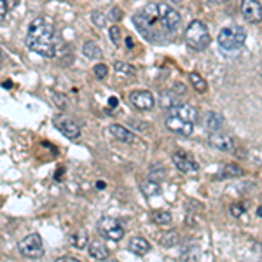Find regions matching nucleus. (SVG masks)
I'll use <instances>...</instances> for the list:
<instances>
[{"instance_id": "obj_1", "label": "nucleus", "mask_w": 262, "mask_h": 262, "mask_svg": "<svg viewBox=\"0 0 262 262\" xmlns=\"http://www.w3.org/2000/svg\"><path fill=\"white\" fill-rule=\"evenodd\" d=\"M133 23L145 40L152 44H163L173 40L180 28L182 18L179 11H175L171 6L159 2L147 4L138 12H135Z\"/></svg>"}, {"instance_id": "obj_2", "label": "nucleus", "mask_w": 262, "mask_h": 262, "mask_svg": "<svg viewBox=\"0 0 262 262\" xmlns=\"http://www.w3.org/2000/svg\"><path fill=\"white\" fill-rule=\"evenodd\" d=\"M28 49L44 58H54L63 49V39L56 28V23L48 16L35 18L28 27L25 37Z\"/></svg>"}, {"instance_id": "obj_3", "label": "nucleus", "mask_w": 262, "mask_h": 262, "mask_svg": "<svg viewBox=\"0 0 262 262\" xmlns=\"http://www.w3.org/2000/svg\"><path fill=\"white\" fill-rule=\"evenodd\" d=\"M184 39L187 42L189 48L194 51H205L210 46V42H212L208 28H206V25L200 19H194L189 23V27L185 28Z\"/></svg>"}, {"instance_id": "obj_4", "label": "nucleus", "mask_w": 262, "mask_h": 262, "mask_svg": "<svg viewBox=\"0 0 262 262\" xmlns=\"http://www.w3.org/2000/svg\"><path fill=\"white\" fill-rule=\"evenodd\" d=\"M219 46H221L222 51H227V53H236L245 46V40H247V32H245L243 27H238V25H232V27H226L222 28L221 33L217 37Z\"/></svg>"}, {"instance_id": "obj_5", "label": "nucleus", "mask_w": 262, "mask_h": 262, "mask_svg": "<svg viewBox=\"0 0 262 262\" xmlns=\"http://www.w3.org/2000/svg\"><path fill=\"white\" fill-rule=\"evenodd\" d=\"M96 231L101 238L111 239V242H119L124 238V227L114 217H101L96 224Z\"/></svg>"}, {"instance_id": "obj_6", "label": "nucleus", "mask_w": 262, "mask_h": 262, "mask_svg": "<svg viewBox=\"0 0 262 262\" xmlns=\"http://www.w3.org/2000/svg\"><path fill=\"white\" fill-rule=\"evenodd\" d=\"M18 248H19L21 255L27 257V259H40V257H44V252H46L44 242H42L40 234H37V232L25 236L19 242Z\"/></svg>"}, {"instance_id": "obj_7", "label": "nucleus", "mask_w": 262, "mask_h": 262, "mask_svg": "<svg viewBox=\"0 0 262 262\" xmlns=\"http://www.w3.org/2000/svg\"><path fill=\"white\" fill-rule=\"evenodd\" d=\"M53 122H54V126H56V129L61 131V135H65L70 140H77V138L81 137V128H79V124L74 119H70L69 116H65V114L56 116Z\"/></svg>"}, {"instance_id": "obj_8", "label": "nucleus", "mask_w": 262, "mask_h": 262, "mask_svg": "<svg viewBox=\"0 0 262 262\" xmlns=\"http://www.w3.org/2000/svg\"><path fill=\"white\" fill-rule=\"evenodd\" d=\"M166 116H175V117H180L182 121H187V122H191V124H196L200 112H198V108L191 103H175L168 108Z\"/></svg>"}, {"instance_id": "obj_9", "label": "nucleus", "mask_w": 262, "mask_h": 262, "mask_svg": "<svg viewBox=\"0 0 262 262\" xmlns=\"http://www.w3.org/2000/svg\"><path fill=\"white\" fill-rule=\"evenodd\" d=\"M171 159H173V164L177 166V170L182 173L192 175V173L200 171V164H198L196 159H194L192 156H189L187 152H175Z\"/></svg>"}, {"instance_id": "obj_10", "label": "nucleus", "mask_w": 262, "mask_h": 262, "mask_svg": "<svg viewBox=\"0 0 262 262\" xmlns=\"http://www.w3.org/2000/svg\"><path fill=\"white\" fill-rule=\"evenodd\" d=\"M129 101L133 103L135 108H138V111H150V108H154V105H156L154 95H152L150 91H147V90L131 91Z\"/></svg>"}, {"instance_id": "obj_11", "label": "nucleus", "mask_w": 262, "mask_h": 262, "mask_svg": "<svg viewBox=\"0 0 262 262\" xmlns=\"http://www.w3.org/2000/svg\"><path fill=\"white\" fill-rule=\"evenodd\" d=\"M164 126H166L171 133L179 135V137H191L194 131V124H191V122H187V121H182L180 117H175V116H166Z\"/></svg>"}, {"instance_id": "obj_12", "label": "nucleus", "mask_w": 262, "mask_h": 262, "mask_svg": "<svg viewBox=\"0 0 262 262\" xmlns=\"http://www.w3.org/2000/svg\"><path fill=\"white\" fill-rule=\"evenodd\" d=\"M242 12L245 19L250 23H260L262 21V6L259 0H243Z\"/></svg>"}, {"instance_id": "obj_13", "label": "nucleus", "mask_w": 262, "mask_h": 262, "mask_svg": "<svg viewBox=\"0 0 262 262\" xmlns=\"http://www.w3.org/2000/svg\"><path fill=\"white\" fill-rule=\"evenodd\" d=\"M208 143L212 147H215L217 150H222V152H231L232 149H234V142H232V138L221 133V131L210 133L208 135Z\"/></svg>"}, {"instance_id": "obj_14", "label": "nucleus", "mask_w": 262, "mask_h": 262, "mask_svg": "<svg viewBox=\"0 0 262 262\" xmlns=\"http://www.w3.org/2000/svg\"><path fill=\"white\" fill-rule=\"evenodd\" d=\"M108 133H111L116 140L124 142V143H133L135 140H137V137H135L133 131H129L126 126H121V124H111L108 126Z\"/></svg>"}, {"instance_id": "obj_15", "label": "nucleus", "mask_w": 262, "mask_h": 262, "mask_svg": "<svg viewBox=\"0 0 262 262\" xmlns=\"http://www.w3.org/2000/svg\"><path fill=\"white\" fill-rule=\"evenodd\" d=\"M128 250L131 253H135V255H145L147 252L150 250V243L147 242L145 238H140V236H135V238L129 239L128 243Z\"/></svg>"}, {"instance_id": "obj_16", "label": "nucleus", "mask_w": 262, "mask_h": 262, "mask_svg": "<svg viewBox=\"0 0 262 262\" xmlns=\"http://www.w3.org/2000/svg\"><path fill=\"white\" fill-rule=\"evenodd\" d=\"M88 248H90V255L93 257V259L96 260H105L108 259V248L107 245H105L103 242H100V239H93V242L88 245Z\"/></svg>"}, {"instance_id": "obj_17", "label": "nucleus", "mask_w": 262, "mask_h": 262, "mask_svg": "<svg viewBox=\"0 0 262 262\" xmlns=\"http://www.w3.org/2000/svg\"><path fill=\"white\" fill-rule=\"evenodd\" d=\"M82 54L86 58H90V60H101L103 58V51L98 46V42L95 40H86L82 44Z\"/></svg>"}, {"instance_id": "obj_18", "label": "nucleus", "mask_w": 262, "mask_h": 262, "mask_svg": "<svg viewBox=\"0 0 262 262\" xmlns=\"http://www.w3.org/2000/svg\"><path fill=\"white\" fill-rule=\"evenodd\" d=\"M224 126V117L219 112H208L205 116V128L210 131V133H215V131H221Z\"/></svg>"}, {"instance_id": "obj_19", "label": "nucleus", "mask_w": 262, "mask_h": 262, "mask_svg": "<svg viewBox=\"0 0 262 262\" xmlns=\"http://www.w3.org/2000/svg\"><path fill=\"white\" fill-rule=\"evenodd\" d=\"M243 175V170L238 166V164H227V166H224L221 171H219V175L215 177L217 180H226V179H236V177H242Z\"/></svg>"}, {"instance_id": "obj_20", "label": "nucleus", "mask_w": 262, "mask_h": 262, "mask_svg": "<svg viewBox=\"0 0 262 262\" xmlns=\"http://www.w3.org/2000/svg\"><path fill=\"white\" fill-rule=\"evenodd\" d=\"M200 247L198 245H187L182 252V262H198L200 260Z\"/></svg>"}, {"instance_id": "obj_21", "label": "nucleus", "mask_w": 262, "mask_h": 262, "mask_svg": "<svg viewBox=\"0 0 262 262\" xmlns=\"http://www.w3.org/2000/svg\"><path fill=\"white\" fill-rule=\"evenodd\" d=\"M114 70L119 75H124V77H135L137 75V69L126 61H116L114 63Z\"/></svg>"}, {"instance_id": "obj_22", "label": "nucleus", "mask_w": 262, "mask_h": 262, "mask_svg": "<svg viewBox=\"0 0 262 262\" xmlns=\"http://www.w3.org/2000/svg\"><path fill=\"white\" fill-rule=\"evenodd\" d=\"M140 189H142V192L145 194L147 198L159 196V194H161V187H159V184H158V182H154V180L143 182V184L140 185Z\"/></svg>"}, {"instance_id": "obj_23", "label": "nucleus", "mask_w": 262, "mask_h": 262, "mask_svg": "<svg viewBox=\"0 0 262 262\" xmlns=\"http://www.w3.org/2000/svg\"><path fill=\"white\" fill-rule=\"evenodd\" d=\"M189 81H191V84L194 86V90L200 91V93H205L206 90H208V82L203 79V75H200L198 72H191L189 74Z\"/></svg>"}, {"instance_id": "obj_24", "label": "nucleus", "mask_w": 262, "mask_h": 262, "mask_svg": "<svg viewBox=\"0 0 262 262\" xmlns=\"http://www.w3.org/2000/svg\"><path fill=\"white\" fill-rule=\"evenodd\" d=\"M72 242H74V247H75V248H79V250H84V248L88 247V232L84 231V229H79V231L74 234Z\"/></svg>"}, {"instance_id": "obj_25", "label": "nucleus", "mask_w": 262, "mask_h": 262, "mask_svg": "<svg viewBox=\"0 0 262 262\" xmlns=\"http://www.w3.org/2000/svg\"><path fill=\"white\" fill-rule=\"evenodd\" d=\"M180 242V236H179V232L177 231H170V232H164L163 234V238H161V245L163 247H175L177 243Z\"/></svg>"}, {"instance_id": "obj_26", "label": "nucleus", "mask_w": 262, "mask_h": 262, "mask_svg": "<svg viewBox=\"0 0 262 262\" xmlns=\"http://www.w3.org/2000/svg\"><path fill=\"white\" fill-rule=\"evenodd\" d=\"M152 221L159 226H168L171 222V213L170 212H164V210H159V212L152 213Z\"/></svg>"}, {"instance_id": "obj_27", "label": "nucleus", "mask_w": 262, "mask_h": 262, "mask_svg": "<svg viewBox=\"0 0 262 262\" xmlns=\"http://www.w3.org/2000/svg\"><path fill=\"white\" fill-rule=\"evenodd\" d=\"M51 98H53L54 105H56L60 111H65L67 108V103H69V96L67 95H61V93H51Z\"/></svg>"}, {"instance_id": "obj_28", "label": "nucleus", "mask_w": 262, "mask_h": 262, "mask_svg": "<svg viewBox=\"0 0 262 262\" xmlns=\"http://www.w3.org/2000/svg\"><path fill=\"white\" fill-rule=\"evenodd\" d=\"M91 23L95 25L96 28H103L105 23H107V16L101 11H93L91 12Z\"/></svg>"}, {"instance_id": "obj_29", "label": "nucleus", "mask_w": 262, "mask_h": 262, "mask_svg": "<svg viewBox=\"0 0 262 262\" xmlns=\"http://www.w3.org/2000/svg\"><path fill=\"white\" fill-rule=\"evenodd\" d=\"M121 28L117 27V25H112L111 28H108V37H111V40L114 42V46H121Z\"/></svg>"}, {"instance_id": "obj_30", "label": "nucleus", "mask_w": 262, "mask_h": 262, "mask_svg": "<svg viewBox=\"0 0 262 262\" xmlns=\"http://www.w3.org/2000/svg\"><path fill=\"white\" fill-rule=\"evenodd\" d=\"M93 72H95V75H96V79H105L108 75V67L107 65H103V63H96L95 67H93Z\"/></svg>"}, {"instance_id": "obj_31", "label": "nucleus", "mask_w": 262, "mask_h": 262, "mask_svg": "<svg viewBox=\"0 0 262 262\" xmlns=\"http://www.w3.org/2000/svg\"><path fill=\"white\" fill-rule=\"evenodd\" d=\"M7 12H9V7H7L6 0H0V25H7Z\"/></svg>"}, {"instance_id": "obj_32", "label": "nucleus", "mask_w": 262, "mask_h": 262, "mask_svg": "<svg viewBox=\"0 0 262 262\" xmlns=\"http://www.w3.org/2000/svg\"><path fill=\"white\" fill-rule=\"evenodd\" d=\"M231 215H232V217H236V219H238V217H242V215L245 213V206L243 205H239V203H234V205H231Z\"/></svg>"}, {"instance_id": "obj_33", "label": "nucleus", "mask_w": 262, "mask_h": 262, "mask_svg": "<svg viewBox=\"0 0 262 262\" xmlns=\"http://www.w3.org/2000/svg\"><path fill=\"white\" fill-rule=\"evenodd\" d=\"M108 18L114 19V21H121L122 19V11L119 7H112L111 12H108Z\"/></svg>"}, {"instance_id": "obj_34", "label": "nucleus", "mask_w": 262, "mask_h": 262, "mask_svg": "<svg viewBox=\"0 0 262 262\" xmlns=\"http://www.w3.org/2000/svg\"><path fill=\"white\" fill-rule=\"evenodd\" d=\"M54 262H81V260L75 259V257H69V255H65V257H60V259H56Z\"/></svg>"}, {"instance_id": "obj_35", "label": "nucleus", "mask_w": 262, "mask_h": 262, "mask_svg": "<svg viewBox=\"0 0 262 262\" xmlns=\"http://www.w3.org/2000/svg\"><path fill=\"white\" fill-rule=\"evenodd\" d=\"M6 2H7V7H9V9H14V7L18 6L19 0H6Z\"/></svg>"}, {"instance_id": "obj_36", "label": "nucleus", "mask_w": 262, "mask_h": 262, "mask_svg": "<svg viewBox=\"0 0 262 262\" xmlns=\"http://www.w3.org/2000/svg\"><path fill=\"white\" fill-rule=\"evenodd\" d=\"M108 105H111L112 108H116V107H117V98H116V96H114V98L108 100Z\"/></svg>"}, {"instance_id": "obj_37", "label": "nucleus", "mask_w": 262, "mask_h": 262, "mask_svg": "<svg viewBox=\"0 0 262 262\" xmlns=\"http://www.w3.org/2000/svg\"><path fill=\"white\" fill-rule=\"evenodd\" d=\"M96 189H100V191H103V189H105V182H96Z\"/></svg>"}, {"instance_id": "obj_38", "label": "nucleus", "mask_w": 262, "mask_h": 262, "mask_svg": "<svg viewBox=\"0 0 262 262\" xmlns=\"http://www.w3.org/2000/svg\"><path fill=\"white\" fill-rule=\"evenodd\" d=\"M257 215H259V217L262 219V206H259V208H257Z\"/></svg>"}, {"instance_id": "obj_39", "label": "nucleus", "mask_w": 262, "mask_h": 262, "mask_svg": "<svg viewBox=\"0 0 262 262\" xmlns=\"http://www.w3.org/2000/svg\"><path fill=\"white\" fill-rule=\"evenodd\" d=\"M210 2H215V4H222V2H226V0H210Z\"/></svg>"}, {"instance_id": "obj_40", "label": "nucleus", "mask_w": 262, "mask_h": 262, "mask_svg": "<svg viewBox=\"0 0 262 262\" xmlns=\"http://www.w3.org/2000/svg\"><path fill=\"white\" fill-rule=\"evenodd\" d=\"M171 2H173V4H182L184 0H171Z\"/></svg>"}, {"instance_id": "obj_41", "label": "nucleus", "mask_w": 262, "mask_h": 262, "mask_svg": "<svg viewBox=\"0 0 262 262\" xmlns=\"http://www.w3.org/2000/svg\"><path fill=\"white\" fill-rule=\"evenodd\" d=\"M101 262H117V260H114V259H112V260H111V259H105V260H101Z\"/></svg>"}]
</instances>
